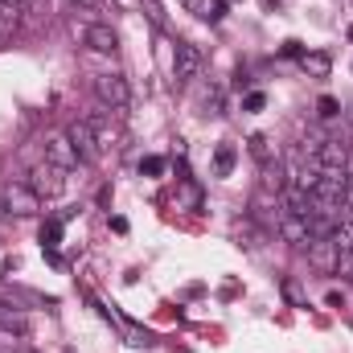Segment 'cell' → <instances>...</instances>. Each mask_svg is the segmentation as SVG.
<instances>
[{"instance_id": "obj_1", "label": "cell", "mask_w": 353, "mask_h": 353, "mask_svg": "<svg viewBox=\"0 0 353 353\" xmlns=\"http://www.w3.org/2000/svg\"><path fill=\"white\" fill-rule=\"evenodd\" d=\"M0 214L33 218V214H41V197L29 189V181H4L0 185Z\"/></svg>"}, {"instance_id": "obj_2", "label": "cell", "mask_w": 353, "mask_h": 353, "mask_svg": "<svg viewBox=\"0 0 353 353\" xmlns=\"http://www.w3.org/2000/svg\"><path fill=\"white\" fill-rule=\"evenodd\" d=\"M94 99L103 103V107H111V111H123L128 103H132V87H128V79L123 74H94Z\"/></svg>"}, {"instance_id": "obj_3", "label": "cell", "mask_w": 353, "mask_h": 353, "mask_svg": "<svg viewBox=\"0 0 353 353\" xmlns=\"http://www.w3.org/2000/svg\"><path fill=\"white\" fill-rule=\"evenodd\" d=\"M29 189H33L37 197H62V193H66V169H58V165H50V161H37V165L29 169Z\"/></svg>"}, {"instance_id": "obj_4", "label": "cell", "mask_w": 353, "mask_h": 353, "mask_svg": "<svg viewBox=\"0 0 353 353\" xmlns=\"http://www.w3.org/2000/svg\"><path fill=\"white\" fill-rule=\"evenodd\" d=\"M201 66H205V54L193 46V41H181L173 54V83L176 87H189L197 74H201Z\"/></svg>"}, {"instance_id": "obj_5", "label": "cell", "mask_w": 353, "mask_h": 353, "mask_svg": "<svg viewBox=\"0 0 353 353\" xmlns=\"http://www.w3.org/2000/svg\"><path fill=\"white\" fill-rule=\"evenodd\" d=\"M46 161H50V165H58V169H66V173L83 165L66 132H50V136H46Z\"/></svg>"}, {"instance_id": "obj_6", "label": "cell", "mask_w": 353, "mask_h": 353, "mask_svg": "<svg viewBox=\"0 0 353 353\" xmlns=\"http://www.w3.org/2000/svg\"><path fill=\"white\" fill-rule=\"evenodd\" d=\"M66 136H70V144H74V152H79V161H99V136H94V128H90L87 119H79V123H70L66 128Z\"/></svg>"}, {"instance_id": "obj_7", "label": "cell", "mask_w": 353, "mask_h": 353, "mask_svg": "<svg viewBox=\"0 0 353 353\" xmlns=\"http://www.w3.org/2000/svg\"><path fill=\"white\" fill-rule=\"evenodd\" d=\"M275 230H279V239L288 243V247H308L312 243V230H308V218H300V214H279V222H275Z\"/></svg>"}, {"instance_id": "obj_8", "label": "cell", "mask_w": 353, "mask_h": 353, "mask_svg": "<svg viewBox=\"0 0 353 353\" xmlns=\"http://www.w3.org/2000/svg\"><path fill=\"white\" fill-rule=\"evenodd\" d=\"M279 214H283V201H279L275 193L259 189V193L251 197V218H255V222H263V226H275V222H279Z\"/></svg>"}, {"instance_id": "obj_9", "label": "cell", "mask_w": 353, "mask_h": 353, "mask_svg": "<svg viewBox=\"0 0 353 353\" xmlns=\"http://www.w3.org/2000/svg\"><path fill=\"white\" fill-rule=\"evenodd\" d=\"M83 46L94 50V54H115L119 50V37H115L111 25H87L83 29Z\"/></svg>"}, {"instance_id": "obj_10", "label": "cell", "mask_w": 353, "mask_h": 353, "mask_svg": "<svg viewBox=\"0 0 353 353\" xmlns=\"http://www.w3.org/2000/svg\"><path fill=\"white\" fill-rule=\"evenodd\" d=\"M304 251H308V263L316 267V271H325V275L337 271V247H333V239H312Z\"/></svg>"}, {"instance_id": "obj_11", "label": "cell", "mask_w": 353, "mask_h": 353, "mask_svg": "<svg viewBox=\"0 0 353 353\" xmlns=\"http://www.w3.org/2000/svg\"><path fill=\"white\" fill-rule=\"evenodd\" d=\"M300 70H304L308 79H329V74H333V54H325V50H304V54H300Z\"/></svg>"}, {"instance_id": "obj_12", "label": "cell", "mask_w": 353, "mask_h": 353, "mask_svg": "<svg viewBox=\"0 0 353 353\" xmlns=\"http://www.w3.org/2000/svg\"><path fill=\"white\" fill-rule=\"evenodd\" d=\"M288 185H292V176H288V165H279V161L263 165V185H259V189H267V193H275V197H279Z\"/></svg>"}, {"instance_id": "obj_13", "label": "cell", "mask_w": 353, "mask_h": 353, "mask_svg": "<svg viewBox=\"0 0 353 353\" xmlns=\"http://www.w3.org/2000/svg\"><path fill=\"white\" fill-rule=\"evenodd\" d=\"M62 226H66L62 218H46V226H41V251H46V255H50L54 263H62V259H58V243H62Z\"/></svg>"}, {"instance_id": "obj_14", "label": "cell", "mask_w": 353, "mask_h": 353, "mask_svg": "<svg viewBox=\"0 0 353 353\" xmlns=\"http://www.w3.org/2000/svg\"><path fill=\"white\" fill-rule=\"evenodd\" d=\"M21 25V4L17 0H0V41H8Z\"/></svg>"}, {"instance_id": "obj_15", "label": "cell", "mask_w": 353, "mask_h": 353, "mask_svg": "<svg viewBox=\"0 0 353 353\" xmlns=\"http://www.w3.org/2000/svg\"><path fill=\"white\" fill-rule=\"evenodd\" d=\"M197 103H201V115H222V87L205 83L197 90Z\"/></svg>"}, {"instance_id": "obj_16", "label": "cell", "mask_w": 353, "mask_h": 353, "mask_svg": "<svg viewBox=\"0 0 353 353\" xmlns=\"http://www.w3.org/2000/svg\"><path fill=\"white\" fill-rule=\"evenodd\" d=\"M0 329H12V333H21V337H25L29 321H25V312H21L17 304H0Z\"/></svg>"}, {"instance_id": "obj_17", "label": "cell", "mask_w": 353, "mask_h": 353, "mask_svg": "<svg viewBox=\"0 0 353 353\" xmlns=\"http://www.w3.org/2000/svg\"><path fill=\"white\" fill-rule=\"evenodd\" d=\"M247 148H251V157H255L259 165H271V161H279V157H275V144L267 140L263 132H255V136L247 140Z\"/></svg>"}, {"instance_id": "obj_18", "label": "cell", "mask_w": 353, "mask_h": 353, "mask_svg": "<svg viewBox=\"0 0 353 353\" xmlns=\"http://www.w3.org/2000/svg\"><path fill=\"white\" fill-rule=\"evenodd\" d=\"M234 161H239L234 144H218V148H214V173H218V176H230V173H234Z\"/></svg>"}, {"instance_id": "obj_19", "label": "cell", "mask_w": 353, "mask_h": 353, "mask_svg": "<svg viewBox=\"0 0 353 353\" xmlns=\"http://www.w3.org/2000/svg\"><path fill=\"white\" fill-rule=\"evenodd\" d=\"M329 239H333V247H337V255H341V251H353V222H350V218H345V222H337Z\"/></svg>"}, {"instance_id": "obj_20", "label": "cell", "mask_w": 353, "mask_h": 353, "mask_svg": "<svg viewBox=\"0 0 353 353\" xmlns=\"http://www.w3.org/2000/svg\"><path fill=\"white\" fill-rule=\"evenodd\" d=\"M316 115H321V119H337V115H341V103H337L333 94H321V99H316Z\"/></svg>"}, {"instance_id": "obj_21", "label": "cell", "mask_w": 353, "mask_h": 353, "mask_svg": "<svg viewBox=\"0 0 353 353\" xmlns=\"http://www.w3.org/2000/svg\"><path fill=\"white\" fill-rule=\"evenodd\" d=\"M283 296H288L296 308H304V304H308V296H304V288H300L296 279H283Z\"/></svg>"}, {"instance_id": "obj_22", "label": "cell", "mask_w": 353, "mask_h": 353, "mask_svg": "<svg viewBox=\"0 0 353 353\" xmlns=\"http://www.w3.org/2000/svg\"><path fill=\"white\" fill-rule=\"evenodd\" d=\"M140 173L144 176H161L165 173V157H144V161H140Z\"/></svg>"}, {"instance_id": "obj_23", "label": "cell", "mask_w": 353, "mask_h": 353, "mask_svg": "<svg viewBox=\"0 0 353 353\" xmlns=\"http://www.w3.org/2000/svg\"><path fill=\"white\" fill-rule=\"evenodd\" d=\"M333 275H341V279L353 283V251H341V255H337V271H333Z\"/></svg>"}, {"instance_id": "obj_24", "label": "cell", "mask_w": 353, "mask_h": 353, "mask_svg": "<svg viewBox=\"0 0 353 353\" xmlns=\"http://www.w3.org/2000/svg\"><path fill=\"white\" fill-rule=\"evenodd\" d=\"M243 107H247V111H263V107H267V94H263V90H251V94L243 99Z\"/></svg>"}, {"instance_id": "obj_25", "label": "cell", "mask_w": 353, "mask_h": 353, "mask_svg": "<svg viewBox=\"0 0 353 353\" xmlns=\"http://www.w3.org/2000/svg\"><path fill=\"white\" fill-rule=\"evenodd\" d=\"M222 17H226V0H214L210 12H205V21H222Z\"/></svg>"}, {"instance_id": "obj_26", "label": "cell", "mask_w": 353, "mask_h": 353, "mask_svg": "<svg viewBox=\"0 0 353 353\" xmlns=\"http://www.w3.org/2000/svg\"><path fill=\"white\" fill-rule=\"evenodd\" d=\"M279 54H283V58H300L304 50H300V41H283V50H279Z\"/></svg>"}, {"instance_id": "obj_27", "label": "cell", "mask_w": 353, "mask_h": 353, "mask_svg": "<svg viewBox=\"0 0 353 353\" xmlns=\"http://www.w3.org/2000/svg\"><path fill=\"white\" fill-rule=\"evenodd\" d=\"M189 12H197V17H205V0H181Z\"/></svg>"}, {"instance_id": "obj_28", "label": "cell", "mask_w": 353, "mask_h": 353, "mask_svg": "<svg viewBox=\"0 0 353 353\" xmlns=\"http://www.w3.org/2000/svg\"><path fill=\"white\" fill-rule=\"evenodd\" d=\"M325 300H329V308H345V296H341V292H329Z\"/></svg>"}, {"instance_id": "obj_29", "label": "cell", "mask_w": 353, "mask_h": 353, "mask_svg": "<svg viewBox=\"0 0 353 353\" xmlns=\"http://www.w3.org/2000/svg\"><path fill=\"white\" fill-rule=\"evenodd\" d=\"M70 4H79V8H99L103 0H70Z\"/></svg>"}, {"instance_id": "obj_30", "label": "cell", "mask_w": 353, "mask_h": 353, "mask_svg": "<svg viewBox=\"0 0 353 353\" xmlns=\"http://www.w3.org/2000/svg\"><path fill=\"white\" fill-rule=\"evenodd\" d=\"M17 353H33V350H17Z\"/></svg>"}, {"instance_id": "obj_31", "label": "cell", "mask_w": 353, "mask_h": 353, "mask_svg": "<svg viewBox=\"0 0 353 353\" xmlns=\"http://www.w3.org/2000/svg\"><path fill=\"white\" fill-rule=\"evenodd\" d=\"M17 4H29V0H17Z\"/></svg>"}, {"instance_id": "obj_32", "label": "cell", "mask_w": 353, "mask_h": 353, "mask_svg": "<svg viewBox=\"0 0 353 353\" xmlns=\"http://www.w3.org/2000/svg\"><path fill=\"white\" fill-rule=\"evenodd\" d=\"M66 353H74V350H66Z\"/></svg>"}, {"instance_id": "obj_33", "label": "cell", "mask_w": 353, "mask_h": 353, "mask_svg": "<svg viewBox=\"0 0 353 353\" xmlns=\"http://www.w3.org/2000/svg\"><path fill=\"white\" fill-rule=\"evenodd\" d=\"M350 222H353V218H350Z\"/></svg>"}]
</instances>
